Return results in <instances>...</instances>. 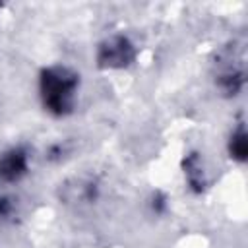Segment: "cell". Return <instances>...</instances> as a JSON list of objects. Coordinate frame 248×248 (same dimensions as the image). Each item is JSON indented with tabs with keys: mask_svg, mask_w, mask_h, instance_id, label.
I'll list each match as a JSON object with an SVG mask.
<instances>
[{
	"mask_svg": "<svg viewBox=\"0 0 248 248\" xmlns=\"http://www.w3.org/2000/svg\"><path fill=\"white\" fill-rule=\"evenodd\" d=\"M79 76L68 66H48L41 70L39 93L45 110L54 116H66L74 110Z\"/></svg>",
	"mask_w": 248,
	"mask_h": 248,
	"instance_id": "cell-1",
	"label": "cell"
},
{
	"mask_svg": "<svg viewBox=\"0 0 248 248\" xmlns=\"http://www.w3.org/2000/svg\"><path fill=\"white\" fill-rule=\"evenodd\" d=\"M136 58V46L124 35L107 37L97 48V66L101 70H124Z\"/></svg>",
	"mask_w": 248,
	"mask_h": 248,
	"instance_id": "cell-2",
	"label": "cell"
},
{
	"mask_svg": "<svg viewBox=\"0 0 248 248\" xmlns=\"http://www.w3.org/2000/svg\"><path fill=\"white\" fill-rule=\"evenodd\" d=\"M223 56H225V62H217L215 83L223 95L234 97L244 87V68H242V62H236V56L231 54L229 50Z\"/></svg>",
	"mask_w": 248,
	"mask_h": 248,
	"instance_id": "cell-3",
	"label": "cell"
},
{
	"mask_svg": "<svg viewBox=\"0 0 248 248\" xmlns=\"http://www.w3.org/2000/svg\"><path fill=\"white\" fill-rule=\"evenodd\" d=\"M29 167V155L21 147H12L0 155V180L16 182L19 180Z\"/></svg>",
	"mask_w": 248,
	"mask_h": 248,
	"instance_id": "cell-4",
	"label": "cell"
},
{
	"mask_svg": "<svg viewBox=\"0 0 248 248\" xmlns=\"http://www.w3.org/2000/svg\"><path fill=\"white\" fill-rule=\"evenodd\" d=\"M182 169H184V176H186V182L190 184V188L194 192H203V188H205V174H203L200 157L196 153L186 155L184 161H182Z\"/></svg>",
	"mask_w": 248,
	"mask_h": 248,
	"instance_id": "cell-5",
	"label": "cell"
},
{
	"mask_svg": "<svg viewBox=\"0 0 248 248\" xmlns=\"http://www.w3.org/2000/svg\"><path fill=\"white\" fill-rule=\"evenodd\" d=\"M229 155L236 163H244L248 157V136L242 124H238L229 138Z\"/></svg>",
	"mask_w": 248,
	"mask_h": 248,
	"instance_id": "cell-6",
	"label": "cell"
},
{
	"mask_svg": "<svg viewBox=\"0 0 248 248\" xmlns=\"http://www.w3.org/2000/svg\"><path fill=\"white\" fill-rule=\"evenodd\" d=\"M14 209V203L10 198H0V217H8Z\"/></svg>",
	"mask_w": 248,
	"mask_h": 248,
	"instance_id": "cell-7",
	"label": "cell"
}]
</instances>
